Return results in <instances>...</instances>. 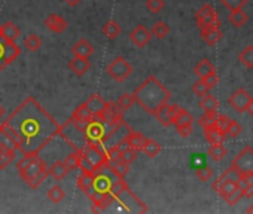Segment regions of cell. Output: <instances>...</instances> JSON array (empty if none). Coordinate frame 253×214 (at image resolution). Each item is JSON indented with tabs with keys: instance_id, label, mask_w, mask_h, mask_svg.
Wrapping results in <instances>:
<instances>
[{
	"instance_id": "cell-1",
	"label": "cell",
	"mask_w": 253,
	"mask_h": 214,
	"mask_svg": "<svg viewBox=\"0 0 253 214\" xmlns=\"http://www.w3.org/2000/svg\"><path fill=\"white\" fill-rule=\"evenodd\" d=\"M0 130L14 142L17 152L36 155L60 136L61 125L35 97H27L2 121Z\"/></svg>"
},
{
	"instance_id": "cell-2",
	"label": "cell",
	"mask_w": 253,
	"mask_h": 214,
	"mask_svg": "<svg viewBox=\"0 0 253 214\" xmlns=\"http://www.w3.org/2000/svg\"><path fill=\"white\" fill-rule=\"evenodd\" d=\"M133 97L145 112L154 115L163 104L169 103L171 92L154 74H149L146 80L133 92Z\"/></svg>"
},
{
	"instance_id": "cell-3",
	"label": "cell",
	"mask_w": 253,
	"mask_h": 214,
	"mask_svg": "<svg viewBox=\"0 0 253 214\" xmlns=\"http://www.w3.org/2000/svg\"><path fill=\"white\" fill-rule=\"evenodd\" d=\"M17 168H18L21 180L30 189L39 187L46 180V177L49 176L48 165L39 156V153H36V155H23V158L17 164Z\"/></svg>"
},
{
	"instance_id": "cell-4",
	"label": "cell",
	"mask_w": 253,
	"mask_h": 214,
	"mask_svg": "<svg viewBox=\"0 0 253 214\" xmlns=\"http://www.w3.org/2000/svg\"><path fill=\"white\" fill-rule=\"evenodd\" d=\"M110 193L115 198V201L121 202V205L130 213H146L148 207L137 198V195H134L126 181L124 178H116L112 183L110 187Z\"/></svg>"
},
{
	"instance_id": "cell-5",
	"label": "cell",
	"mask_w": 253,
	"mask_h": 214,
	"mask_svg": "<svg viewBox=\"0 0 253 214\" xmlns=\"http://www.w3.org/2000/svg\"><path fill=\"white\" fill-rule=\"evenodd\" d=\"M84 137H85L86 144H94V146H101L103 147V144L106 142V137H107V127L100 119V116L92 118L88 122V125H86V128L84 131Z\"/></svg>"
},
{
	"instance_id": "cell-6",
	"label": "cell",
	"mask_w": 253,
	"mask_h": 214,
	"mask_svg": "<svg viewBox=\"0 0 253 214\" xmlns=\"http://www.w3.org/2000/svg\"><path fill=\"white\" fill-rule=\"evenodd\" d=\"M82 156L92 165L95 170V174L104 168H107V156L106 152L101 146H94V144H85L84 149L81 150Z\"/></svg>"
},
{
	"instance_id": "cell-7",
	"label": "cell",
	"mask_w": 253,
	"mask_h": 214,
	"mask_svg": "<svg viewBox=\"0 0 253 214\" xmlns=\"http://www.w3.org/2000/svg\"><path fill=\"white\" fill-rule=\"evenodd\" d=\"M107 74L118 83L125 82L133 73V66L126 61L124 57H116L106 69Z\"/></svg>"
},
{
	"instance_id": "cell-8",
	"label": "cell",
	"mask_w": 253,
	"mask_h": 214,
	"mask_svg": "<svg viewBox=\"0 0 253 214\" xmlns=\"http://www.w3.org/2000/svg\"><path fill=\"white\" fill-rule=\"evenodd\" d=\"M21 55V49L15 42H6L0 39V73L11 63H14Z\"/></svg>"
},
{
	"instance_id": "cell-9",
	"label": "cell",
	"mask_w": 253,
	"mask_h": 214,
	"mask_svg": "<svg viewBox=\"0 0 253 214\" xmlns=\"http://www.w3.org/2000/svg\"><path fill=\"white\" fill-rule=\"evenodd\" d=\"M195 20H197V27L206 29V27H220V21L219 17L214 11V8L211 5H204L201 6L197 14H195Z\"/></svg>"
},
{
	"instance_id": "cell-10",
	"label": "cell",
	"mask_w": 253,
	"mask_h": 214,
	"mask_svg": "<svg viewBox=\"0 0 253 214\" xmlns=\"http://www.w3.org/2000/svg\"><path fill=\"white\" fill-rule=\"evenodd\" d=\"M100 119L104 122V125L107 128H110V127L116 125L119 121L124 119V110L115 101H106L103 110L100 113Z\"/></svg>"
},
{
	"instance_id": "cell-11",
	"label": "cell",
	"mask_w": 253,
	"mask_h": 214,
	"mask_svg": "<svg viewBox=\"0 0 253 214\" xmlns=\"http://www.w3.org/2000/svg\"><path fill=\"white\" fill-rule=\"evenodd\" d=\"M231 167L238 170L241 174H249L253 173V147L246 146L232 161Z\"/></svg>"
},
{
	"instance_id": "cell-12",
	"label": "cell",
	"mask_w": 253,
	"mask_h": 214,
	"mask_svg": "<svg viewBox=\"0 0 253 214\" xmlns=\"http://www.w3.org/2000/svg\"><path fill=\"white\" fill-rule=\"evenodd\" d=\"M179 109H180V107L177 104H169V103H166V104H163L160 109L154 113V116L157 118V121H160L161 125L170 127V125H173V118L176 116V113H177Z\"/></svg>"
},
{
	"instance_id": "cell-13",
	"label": "cell",
	"mask_w": 253,
	"mask_h": 214,
	"mask_svg": "<svg viewBox=\"0 0 253 214\" xmlns=\"http://www.w3.org/2000/svg\"><path fill=\"white\" fill-rule=\"evenodd\" d=\"M250 98L252 97H250V94L246 89L238 88L234 94H231V97L228 98V103H229V106L232 107L235 112L243 113V112L247 110V104H249Z\"/></svg>"
},
{
	"instance_id": "cell-14",
	"label": "cell",
	"mask_w": 253,
	"mask_h": 214,
	"mask_svg": "<svg viewBox=\"0 0 253 214\" xmlns=\"http://www.w3.org/2000/svg\"><path fill=\"white\" fill-rule=\"evenodd\" d=\"M152 39L151 30H148L145 26H137L131 33H130V40L134 43L137 48H145Z\"/></svg>"
},
{
	"instance_id": "cell-15",
	"label": "cell",
	"mask_w": 253,
	"mask_h": 214,
	"mask_svg": "<svg viewBox=\"0 0 253 214\" xmlns=\"http://www.w3.org/2000/svg\"><path fill=\"white\" fill-rule=\"evenodd\" d=\"M45 27L48 30H51L52 33H63V32L67 30L69 23L58 14H49L45 18Z\"/></svg>"
},
{
	"instance_id": "cell-16",
	"label": "cell",
	"mask_w": 253,
	"mask_h": 214,
	"mask_svg": "<svg viewBox=\"0 0 253 214\" xmlns=\"http://www.w3.org/2000/svg\"><path fill=\"white\" fill-rule=\"evenodd\" d=\"M69 69L76 74V76H84L89 69H91V61L84 57H75L69 61Z\"/></svg>"
},
{
	"instance_id": "cell-17",
	"label": "cell",
	"mask_w": 253,
	"mask_h": 214,
	"mask_svg": "<svg viewBox=\"0 0 253 214\" xmlns=\"http://www.w3.org/2000/svg\"><path fill=\"white\" fill-rule=\"evenodd\" d=\"M112 183H113V180L107 174H101L98 171L97 174H94V186H92V190L94 192H98V193H109L110 192V187H112Z\"/></svg>"
},
{
	"instance_id": "cell-18",
	"label": "cell",
	"mask_w": 253,
	"mask_h": 214,
	"mask_svg": "<svg viewBox=\"0 0 253 214\" xmlns=\"http://www.w3.org/2000/svg\"><path fill=\"white\" fill-rule=\"evenodd\" d=\"M21 36V30L11 21L5 23L3 26H0V39H3L6 42H15Z\"/></svg>"
},
{
	"instance_id": "cell-19",
	"label": "cell",
	"mask_w": 253,
	"mask_h": 214,
	"mask_svg": "<svg viewBox=\"0 0 253 214\" xmlns=\"http://www.w3.org/2000/svg\"><path fill=\"white\" fill-rule=\"evenodd\" d=\"M124 140H125L126 146L139 152V150H142V149H143V146H145V143H146L148 137H145V134H142V133L130 131L128 134H126V137H125Z\"/></svg>"
},
{
	"instance_id": "cell-20",
	"label": "cell",
	"mask_w": 253,
	"mask_h": 214,
	"mask_svg": "<svg viewBox=\"0 0 253 214\" xmlns=\"http://www.w3.org/2000/svg\"><path fill=\"white\" fill-rule=\"evenodd\" d=\"M104 103H106V100H104L101 95H98V94H92L86 101H84V104L88 107L89 112L92 113L94 118L100 116V113H101V110H103V107H104Z\"/></svg>"
},
{
	"instance_id": "cell-21",
	"label": "cell",
	"mask_w": 253,
	"mask_h": 214,
	"mask_svg": "<svg viewBox=\"0 0 253 214\" xmlns=\"http://www.w3.org/2000/svg\"><path fill=\"white\" fill-rule=\"evenodd\" d=\"M107 168L110 170V173L116 178H124L126 174H128V171H130V165L125 164L124 161H121L119 158L113 159V161H107Z\"/></svg>"
},
{
	"instance_id": "cell-22",
	"label": "cell",
	"mask_w": 253,
	"mask_h": 214,
	"mask_svg": "<svg viewBox=\"0 0 253 214\" xmlns=\"http://www.w3.org/2000/svg\"><path fill=\"white\" fill-rule=\"evenodd\" d=\"M200 33H201L203 40L207 45H210V46L216 45L222 39V30H220V27H206V29H201Z\"/></svg>"
},
{
	"instance_id": "cell-23",
	"label": "cell",
	"mask_w": 253,
	"mask_h": 214,
	"mask_svg": "<svg viewBox=\"0 0 253 214\" xmlns=\"http://www.w3.org/2000/svg\"><path fill=\"white\" fill-rule=\"evenodd\" d=\"M72 54H73L75 57L89 58V57L94 54V46H92L88 40L81 39V40H78V42L73 45V48H72Z\"/></svg>"
},
{
	"instance_id": "cell-24",
	"label": "cell",
	"mask_w": 253,
	"mask_h": 214,
	"mask_svg": "<svg viewBox=\"0 0 253 214\" xmlns=\"http://www.w3.org/2000/svg\"><path fill=\"white\" fill-rule=\"evenodd\" d=\"M78 187L88 196L92 190V186H94V174L89 173V171H82L78 177Z\"/></svg>"
},
{
	"instance_id": "cell-25",
	"label": "cell",
	"mask_w": 253,
	"mask_h": 214,
	"mask_svg": "<svg viewBox=\"0 0 253 214\" xmlns=\"http://www.w3.org/2000/svg\"><path fill=\"white\" fill-rule=\"evenodd\" d=\"M69 167L66 165V162L64 161H61V159H58V161H55L51 167H48V173H49V176H52L55 180H63L67 174H69Z\"/></svg>"
},
{
	"instance_id": "cell-26",
	"label": "cell",
	"mask_w": 253,
	"mask_h": 214,
	"mask_svg": "<svg viewBox=\"0 0 253 214\" xmlns=\"http://www.w3.org/2000/svg\"><path fill=\"white\" fill-rule=\"evenodd\" d=\"M204 137L209 144H216V143H223L226 134H225V131H222L216 127H210V128L204 130Z\"/></svg>"
},
{
	"instance_id": "cell-27",
	"label": "cell",
	"mask_w": 253,
	"mask_h": 214,
	"mask_svg": "<svg viewBox=\"0 0 253 214\" xmlns=\"http://www.w3.org/2000/svg\"><path fill=\"white\" fill-rule=\"evenodd\" d=\"M200 107L207 113H213V112H217V109H219V101H217V98L214 95L207 92L206 95L201 97Z\"/></svg>"
},
{
	"instance_id": "cell-28",
	"label": "cell",
	"mask_w": 253,
	"mask_h": 214,
	"mask_svg": "<svg viewBox=\"0 0 253 214\" xmlns=\"http://www.w3.org/2000/svg\"><path fill=\"white\" fill-rule=\"evenodd\" d=\"M214 66L207 60V58H203L194 69V73L198 76V79H204L206 76H209L210 73H214Z\"/></svg>"
},
{
	"instance_id": "cell-29",
	"label": "cell",
	"mask_w": 253,
	"mask_h": 214,
	"mask_svg": "<svg viewBox=\"0 0 253 214\" xmlns=\"http://www.w3.org/2000/svg\"><path fill=\"white\" fill-rule=\"evenodd\" d=\"M92 118H94L92 113L89 112V109H88V107H86L84 103L79 104V106L76 107V109L73 110V113H72V119L81 121V122H89Z\"/></svg>"
},
{
	"instance_id": "cell-30",
	"label": "cell",
	"mask_w": 253,
	"mask_h": 214,
	"mask_svg": "<svg viewBox=\"0 0 253 214\" xmlns=\"http://www.w3.org/2000/svg\"><path fill=\"white\" fill-rule=\"evenodd\" d=\"M101 32H103V35H104L107 39L113 40V39H116V37L121 35V26H119L115 20H110V21H107V23L103 26Z\"/></svg>"
},
{
	"instance_id": "cell-31",
	"label": "cell",
	"mask_w": 253,
	"mask_h": 214,
	"mask_svg": "<svg viewBox=\"0 0 253 214\" xmlns=\"http://www.w3.org/2000/svg\"><path fill=\"white\" fill-rule=\"evenodd\" d=\"M238 60L246 69H253V46L247 45L246 48H243L238 54Z\"/></svg>"
},
{
	"instance_id": "cell-32",
	"label": "cell",
	"mask_w": 253,
	"mask_h": 214,
	"mask_svg": "<svg viewBox=\"0 0 253 214\" xmlns=\"http://www.w3.org/2000/svg\"><path fill=\"white\" fill-rule=\"evenodd\" d=\"M228 20H229V23L234 27H238L240 29V27H243L247 23V14L243 9H235V11H231Z\"/></svg>"
},
{
	"instance_id": "cell-33",
	"label": "cell",
	"mask_w": 253,
	"mask_h": 214,
	"mask_svg": "<svg viewBox=\"0 0 253 214\" xmlns=\"http://www.w3.org/2000/svg\"><path fill=\"white\" fill-rule=\"evenodd\" d=\"M192 122H194V116L185 109H179L176 116L173 118V125L174 127H177V125H192Z\"/></svg>"
},
{
	"instance_id": "cell-34",
	"label": "cell",
	"mask_w": 253,
	"mask_h": 214,
	"mask_svg": "<svg viewBox=\"0 0 253 214\" xmlns=\"http://www.w3.org/2000/svg\"><path fill=\"white\" fill-rule=\"evenodd\" d=\"M169 33H170V27L164 21H157L151 29L152 37H157V39H164Z\"/></svg>"
},
{
	"instance_id": "cell-35",
	"label": "cell",
	"mask_w": 253,
	"mask_h": 214,
	"mask_svg": "<svg viewBox=\"0 0 253 214\" xmlns=\"http://www.w3.org/2000/svg\"><path fill=\"white\" fill-rule=\"evenodd\" d=\"M142 150L145 152V155H146V156H149V158H155V156H157V155H160V152H161V144H160L157 140L148 139Z\"/></svg>"
},
{
	"instance_id": "cell-36",
	"label": "cell",
	"mask_w": 253,
	"mask_h": 214,
	"mask_svg": "<svg viewBox=\"0 0 253 214\" xmlns=\"http://www.w3.org/2000/svg\"><path fill=\"white\" fill-rule=\"evenodd\" d=\"M209 156H210L213 161H216V162L222 161V159L226 156V149H225V146H223L222 143L211 144V146L209 147Z\"/></svg>"
},
{
	"instance_id": "cell-37",
	"label": "cell",
	"mask_w": 253,
	"mask_h": 214,
	"mask_svg": "<svg viewBox=\"0 0 253 214\" xmlns=\"http://www.w3.org/2000/svg\"><path fill=\"white\" fill-rule=\"evenodd\" d=\"M46 196H48V199H49L51 202L58 204V202H61V201L66 198V192H64V189H63L61 186L54 184L52 187H49V190H48Z\"/></svg>"
},
{
	"instance_id": "cell-38",
	"label": "cell",
	"mask_w": 253,
	"mask_h": 214,
	"mask_svg": "<svg viewBox=\"0 0 253 214\" xmlns=\"http://www.w3.org/2000/svg\"><path fill=\"white\" fill-rule=\"evenodd\" d=\"M134 103H136V100H134L133 94H126V92H125V94H121V95L118 97V100H116V104L121 107V109H122L124 112L130 110Z\"/></svg>"
},
{
	"instance_id": "cell-39",
	"label": "cell",
	"mask_w": 253,
	"mask_h": 214,
	"mask_svg": "<svg viewBox=\"0 0 253 214\" xmlns=\"http://www.w3.org/2000/svg\"><path fill=\"white\" fill-rule=\"evenodd\" d=\"M15 150H6V149H0V170H5L15 158Z\"/></svg>"
},
{
	"instance_id": "cell-40",
	"label": "cell",
	"mask_w": 253,
	"mask_h": 214,
	"mask_svg": "<svg viewBox=\"0 0 253 214\" xmlns=\"http://www.w3.org/2000/svg\"><path fill=\"white\" fill-rule=\"evenodd\" d=\"M79 161H81V150H72L66 158L64 162L69 167V170H76L79 168Z\"/></svg>"
},
{
	"instance_id": "cell-41",
	"label": "cell",
	"mask_w": 253,
	"mask_h": 214,
	"mask_svg": "<svg viewBox=\"0 0 253 214\" xmlns=\"http://www.w3.org/2000/svg\"><path fill=\"white\" fill-rule=\"evenodd\" d=\"M137 156H139V152L137 150H134V149H131V147H125V149H122L121 150V156H119V159L121 161H124L125 164H133L136 159H137Z\"/></svg>"
},
{
	"instance_id": "cell-42",
	"label": "cell",
	"mask_w": 253,
	"mask_h": 214,
	"mask_svg": "<svg viewBox=\"0 0 253 214\" xmlns=\"http://www.w3.org/2000/svg\"><path fill=\"white\" fill-rule=\"evenodd\" d=\"M24 45H26V48H27L29 51L36 52V51H39V49L42 48V40H41L39 36L30 35V36H27V39L24 40Z\"/></svg>"
},
{
	"instance_id": "cell-43",
	"label": "cell",
	"mask_w": 253,
	"mask_h": 214,
	"mask_svg": "<svg viewBox=\"0 0 253 214\" xmlns=\"http://www.w3.org/2000/svg\"><path fill=\"white\" fill-rule=\"evenodd\" d=\"M216 116H217V112H213V113L204 112V115L200 116V119H198L200 127H201L203 130L210 128V127H214V119H216Z\"/></svg>"
},
{
	"instance_id": "cell-44",
	"label": "cell",
	"mask_w": 253,
	"mask_h": 214,
	"mask_svg": "<svg viewBox=\"0 0 253 214\" xmlns=\"http://www.w3.org/2000/svg\"><path fill=\"white\" fill-rule=\"evenodd\" d=\"M220 2L231 12L235 9H243V6H246V3L249 2V0H220Z\"/></svg>"
},
{
	"instance_id": "cell-45",
	"label": "cell",
	"mask_w": 253,
	"mask_h": 214,
	"mask_svg": "<svg viewBox=\"0 0 253 214\" xmlns=\"http://www.w3.org/2000/svg\"><path fill=\"white\" fill-rule=\"evenodd\" d=\"M195 176H197V178L201 180V181H209V180L213 177V171H211V168L203 165V167H198V168L195 170Z\"/></svg>"
},
{
	"instance_id": "cell-46",
	"label": "cell",
	"mask_w": 253,
	"mask_h": 214,
	"mask_svg": "<svg viewBox=\"0 0 253 214\" xmlns=\"http://www.w3.org/2000/svg\"><path fill=\"white\" fill-rule=\"evenodd\" d=\"M209 91H210V88L206 85V82H204L203 79H198V80L192 85V92H194L197 97H203V95H206Z\"/></svg>"
},
{
	"instance_id": "cell-47",
	"label": "cell",
	"mask_w": 253,
	"mask_h": 214,
	"mask_svg": "<svg viewBox=\"0 0 253 214\" xmlns=\"http://www.w3.org/2000/svg\"><path fill=\"white\" fill-rule=\"evenodd\" d=\"M164 5L166 2L164 0H148L146 2V8L148 11H151L152 14H158L164 9Z\"/></svg>"
},
{
	"instance_id": "cell-48",
	"label": "cell",
	"mask_w": 253,
	"mask_h": 214,
	"mask_svg": "<svg viewBox=\"0 0 253 214\" xmlns=\"http://www.w3.org/2000/svg\"><path fill=\"white\" fill-rule=\"evenodd\" d=\"M240 176H241V173L238 171V170H235L234 167H231L229 165V168L219 177V180H231V181H237L238 178H240Z\"/></svg>"
},
{
	"instance_id": "cell-49",
	"label": "cell",
	"mask_w": 253,
	"mask_h": 214,
	"mask_svg": "<svg viewBox=\"0 0 253 214\" xmlns=\"http://www.w3.org/2000/svg\"><path fill=\"white\" fill-rule=\"evenodd\" d=\"M225 134L226 136H229V137H238L240 134H241V125L238 124V122H235V121H232L231 119V122H229V125L226 127V130H225Z\"/></svg>"
},
{
	"instance_id": "cell-50",
	"label": "cell",
	"mask_w": 253,
	"mask_h": 214,
	"mask_svg": "<svg viewBox=\"0 0 253 214\" xmlns=\"http://www.w3.org/2000/svg\"><path fill=\"white\" fill-rule=\"evenodd\" d=\"M0 149H6V150H15L14 142L0 130ZM17 152V150H15Z\"/></svg>"
},
{
	"instance_id": "cell-51",
	"label": "cell",
	"mask_w": 253,
	"mask_h": 214,
	"mask_svg": "<svg viewBox=\"0 0 253 214\" xmlns=\"http://www.w3.org/2000/svg\"><path fill=\"white\" fill-rule=\"evenodd\" d=\"M241 198H243V192L237 187V189H234L231 193H228L223 199H225L229 205H234V204H237Z\"/></svg>"
},
{
	"instance_id": "cell-52",
	"label": "cell",
	"mask_w": 253,
	"mask_h": 214,
	"mask_svg": "<svg viewBox=\"0 0 253 214\" xmlns=\"http://www.w3.org/2000/svg\"><path fill=\"white\" fill-rule=\"evenodd\" d=\"M229 122H231V118H228L226 115H219L217 113V116L214 119V127L219 128V130H222V131H225L226 127L229 125Z\"/></svg>"
},
{
	"instance_id": "cell-53",
	"label": "cell",
	"mask_w": 253,
	"mask_h": 214,
	"mask_svg": "<svg viewBox=\"0 0 253 214\" xmlns=\"http://www.w3.org/2000/svg\"><path fill=\"white\" fill-rule=\"evenodd\" d=\"M176 131L180 137L186 139L192 134V125H177L176 127Z\"/></svg>"
},
{
	"instance_id": "cell-54",
	"label": "cell",
	"mask_w": 253,
	"mask_h": 214,
	"mask_svg": "<svg viewBox=\"0 0 253 214\" xmlns=\"http://www.w3.org/2000/svg\"><path fill=\"white\" fill-rule=\"evenodd\" d=\"M204 82H206V85L211 89V88H214L216 85H217V82H219V77H217V74H216V71L214 73H210L209 76H206L204 79H203Z\"/></svg>"
},
{
	"instance_id": "cell-55",
	"label": "cell",
	"mask_w": 253,
	"mask_h": 214,
	"mask_svg": "<svg viewBox=\"0 0 253 214\" xmlns=\"http://www.w3.org/2000/svg\"><path fill=\"white\" fill-rule=\"evenodd\" d=\"M243 198H253V184L247 186V187L243 190Z\"/></svg>"
},
{
	"instance_id": "cell-56",
	"label": "cell",
	"mask_w": 253,
	"mask_h": 214,
	"mask_svg": "<svg viewBox=\"0 0 253 214\" xmlns=\"http://www.w3.org/2000/svg\"><path fill=\"white\" fill-rule=\"evenodd\" d=\"M246 112H249L252 116H253V97L250 98V101H249V104H247V110Z\"/></svg>"
},
{
	"instance_id": "cell-57",
	"label": "cell",
	"mask_w": 253,
	"mask_h": 214,
	"mask_svg": "<svg viewBox=\"0 0 253 214\" xmlns=\"http://www.w3.org/2000/svg\"><path fill=\"white\" fill-rule=\"evenodd\" d=\"M64 2H66L69 6H76L79 2H82V0H64Z\"/></svg>"
},
{
	"instance_id": "cell-58",
	"label": "cell",
	"mask_w": 253,
	"mask_h": 214,
	"mask_svg": "<svg viewBox=\"0 0 253 214\" xmlns=\"http://www.w3.org/2000/svg\"><path fill=\"white\" fill-rule=\"evenodd\" d=\"M5 113H6V110H5V107L0 104V121H2L3 118H5Z\"/></svg>"
},
{
	"instance_id": "cell-59",
	"label": "cell",
	"mask_w": 253,
	"mask_h": 214,
	"mask_svg": "<svg viewBox=\"0 0 253 214\" xmlns=\"http://www.w3.org/2000/svg\"><path fill=\"white\" fill-rule=\"evenodd\" d=\"M246 211H247L249 214H253V204H252V205H250V207H249V208H247Z\"/></svg>"
}]
</instances>
